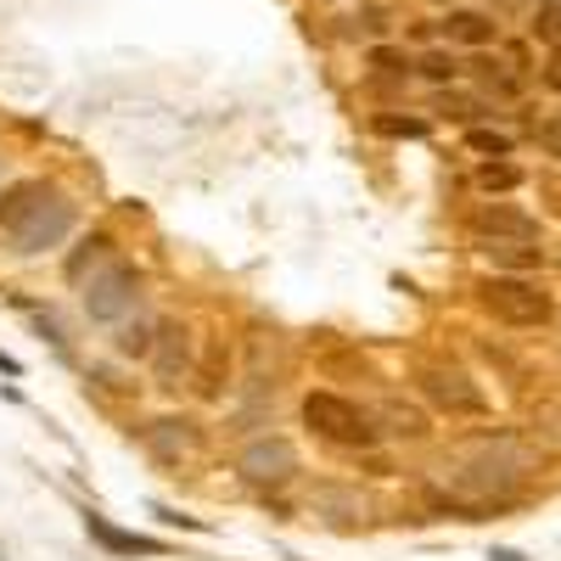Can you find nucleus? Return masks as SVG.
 Instances as JSON below:
<instances>
[{"mask_svg": "<svg viewBox=\"0 0 561 561\" xmlns=\"http://www.w3.org/2000/svg\"><path fill=\"white\" fill-rule=\"evenodd\" d=\"M523 466H528V455L511 444V438H500V444H489L478 460L455 466V472H449V494H455L460 511H478V505L505 500L511 489H517V483H523Z\"/></svg>", "mask_w": 561, "mask_h": 561, "instance_id": "f257e3e1", "label": "nucleus"}, {"mask_svg": "<svg viewBox=\"0 0 561 561\" xmlns=\"http://www.w3.org/2000/svg\"><path fill=\"white\" fill-rule=\"evenodd\" d=\"M304 427L320 433L325 444H343V449H370L382 438V427L370 421V410H359L343 393H325V388L304 399Z\"/></svg>", "mask_w": 561, "mask_h": 561, "instance_id": "f03ea898", "label": "nucleus"}, {"mask_svg": "<svg viewBox=\"0 0 561 561\" xmlns=\"http://www.w3.org/2000/svg\"><path fill=\"white\" fill-rule=\"evenodd\" d=\"M478 309H489V314L505 320V325H545V320L556 314V298L539 287V280L505 270V275L478 280Z\"/></svg>", "mask_w": 561, "mask_h": 561, "instance_id": "7ed1b4c3", "label": "nucleus"}, {"mask_svg": "<svg viewBox=\"0 0 561 561\" xmlns=\"http://www.w3.org/2000/svg\"><path fill=\"white\" fill-rule=\"evenodd\" d=\"M140 304V270L135 264H102L96 275H90V287H84V314L96 320V325H118L129 320Z\"/></svg>", "mask_w": 561, "mask_h": 561, "instance_id": "20e7f679", "label": "nucleus"}, {"mask_svg": "<svg viewBox=\"0 0 561 561\" xmlns=\"http://www.w3.org/2000/svg\"><path fill=\"white\" fill-rule=\"evenodd\" d=\"M415 388H421V399H427L433 410H444V415H483L489 410V393L466 377L460 365H421L415 370Z\"/></svg>", "mask_w": 561, "mask_h": 561, "instance_id": "39448f33", "label": "nucleus"}, {"mask_svg": "<svg viewBox=\"0 0 561 561\" xmlns=\"http://www.w3.org/2000/svg\"><path fill=\"white\" fill-rule=\"evenodd\" d=\"M237 478L253 483V489H280V483H293V478H298V444H293V438H275V433L242 444Z\"/></svg>", "mask_w": 561, "mask_h": 561, "instance_id": "423d86ee", "label": "nucleus"}, {"mask_svg": "<svg viewBox=\"0 0 561 561\" xmlns=\"http://www.w3.org/2000/svg\"><path fill=\"white\" fill-rule=\"evenodd\" d=\"M68 230H73V203H68L62 192H51V197H45V203L12 230V253H18V259H34V253H45V248H62Z\"/></svg>", "mask_w": 561, "mask_h": 561, "instance_id": "0eeeda50", "label": "nucleus"}, {"mask_svg": "<svg viewBox=\"0 0 561 561\" xmlns=\"http://www.w3.org/2000/svg\"><path fill=\"white\" fill-rule=\"evenodd\" d=\"M472 237L478 242H539V219L511 203H489L472 214Z\"/></svg>", "mask_w": 561, "mask_h": 561, "instance_id": "6e6552de", "label": "nucleus"}, {"mask_svg": "<svg viewBox=\"0 0 561 561\" xmlns=\"http://www.w3.org/2000/svg\"><path fill=\"white\" fill-rule=\"evenodd\" d=\"M438 34H444L449 45H466V51H489V45H500V23H494V12H483V7H449V12L438 18Z\"/></svg>", "mask_w": 561, "mask_h": 561, "instance_id": "1a4fd4ad", "label": "nucleus"}, {"mask_svg": "<svg viewBox=\"0 0 561 561\" xmlns=\"http://www.w3.org/2000/svg\"><path fill=\"white\" fill-rule=\"evenodd\" d=\"M152 370H158V388H180L192 377V332H185V325H158Z\"/></svg>", "mask_w": 561, "mask_h": 561, "instance_id": "9d476101", "label": "nucleus"}, {"mask_svg": "<svg viewBox=\"0 0 561 561\" xmlns=\"http://www.w3.org/2000/svg\"><path fill=\"white\" fill-rule=\"evenodd\" d=\"M57 192V185L51 180H12L7 185V192H0V230H7V237H12V230L45 203V197H51Z\"/></svg>", "mask_w": 561, "mask_h": 561, "instance_id": "9b49d317", "label": "nucleus"}, {"mask_svg": "<svg viewBox=\"0 0 561 561\" xmlns=\"http://www.w3.org/2000/svg\"><path fill=\"white\" fill-rule=\"evenodd\" d=\"M370 421H382L388 438H427V433H433L427 410H421V404H404V399H382L377 410H370Z\"/></svg>", "mask_w": 561, "mask_h": 561, "instance_id": "f8f14e48", "label": "nucleus"}, {"mask_svg": "<svg viewBox=\"0 0 561 561\" xmlns=\"http://www.w3.org/2000/svg\"><path fill=\"white\" fill-rule=\"evenodd\" d=\"M84 528H90V539H96V545H107L113 556H163V539H147V534H124V528H113L107 517H84Z\"/></svg>", "mask_w": 561, "mask_h": 561, "instance_id": "ddd939ff", "label": "nucleus"}, {"mask_svg": "<svg viewBox=\"0 0 561 561\" xmlns=\"http://www.w3.org/2000/svg\"><path fill=\"white\" fill-rule=\"evenodd\" d=\"M147 444H152V455L174 460V455H185V449L197 444V433H192V421H152V427H147Z\"/></svg>", "mask_w": 561, "mask_h": 561, "instance_id": "4468645a", "label": "nucleus"}, {"mask_svg": "<svg viewBox=\"0 0 561 561\" xmlns=\"http://www.w3.org/2000/svg\"><path fill=\"white\" fill-rule=\"evenodd\" d=\"M365 68H370V73H382V79H410V73H415V57L399 51V45H388V39H370Z\"/></svg>", "mask_w": 561, "mask_h": 561, "instance_id": "2eb2a0df", "label": "nucleus"}, {"mask_svg": "<svg viewBox=\"0 0 561 561\" xmlns=\"http://www.w3.org/2000/svg\"><path fill=\"white\" fill-rule=\"evenodd\" d=\"M107 253H113V237H107V230H90V237L68 253V280H84V270H96V264H107Z\"/></svg>", "mask_w": 561, "mask_h": 561, "instance_id": "dca6fc26", "label": "nucleus"}, {"mask_svg": "<svg viewBox=\"0 0 561 561\" xmlns=\"http://www.w3.org/2000/svg\"><path fill=\"white\" fill-rule=\"evenodd\" d=\"M483 253L494 264H505V270H517V275H528V270L545 264V248H534V242H483Z\"/></svg>", "mask_w": 561, "mask_h": 561, "instance_id": "f3484780", "label": "nucleus"}, {"mask_svg": "<svg viewBox=\"0 0 561 561\" xmlns=\"http://www.w3.org/2000/svg\"><path fill=\"white\" fill-rule=\"evenodd\" d=\"M415 73L433 79V84H460V57L449 51V45H427V51L415 57Z\"/></svg>", "mask_w": 561, "mask_h": 561, "instance_id": "a211bd4d", "label": "nucleus"}, {"mask_svg": "<svg viewBox=\"0 0 561 561\" xmlns=\"http://www.w3.org/2000/svg\"><path fill=\"white\" fill-rule=\"evenodd\" d=\"M444 96H438V107H444V118H455V124H478L483 113H489V102L483 96H466L460 84H438Z\"/></svg>", "mask_w": 561, "mask_h": 561, "instance_id": "6ab92c4d", "label": "nucleus"}, {"mask_svg": "<svg viewBox=\"0 0 561 561\" xmlns=\"http://www.w3.org/2000/svg\"><path fill=\"white\" fill-rule=\"evenodd\" d=\"M152 348H158V325L152 320H135V325L118 332V354L124 359H152Z\"/></svg>", "mask_w": 561, "mask_h": 561, "instance_id": "aec40b11", "label": "nucleus"}, {"mask_svg": "<svg viewBox=\"0 0 561 561\" xmlns=\"http://www.w3.org/2000/svg\"><path fill=\"white\" fill-rule=\"evenodd\" d=\"M466 152H478V158H511V135L472 124V129H466Z\"/></svg>", "mask_w": 561, "mask_h": 561, "instance_id": "412c9836", "label": "nucleus"}, {"mask_svg": "<svg viewBox=\"0 0 561 561\" xmlns=\"http://www.w3.org/2000/svg\"><path fill=\"white\" fill-rule=\"evenodd\" d=\"M478 185H483V192H517V185H523V169L505 163V158H489V163L478 169Z\"/></svg>", "mask_w": 561, "mask_h": 561, "instance_id": "4be33fe9", "label": "nucleus"}, {"mask_svg": "<svg viewBox=\"0 0 561 561\" xmlns=\"http://www.w3.org/2000/svg\"><path fill=\"white\" fill-rule=\"evenodd\" d=\"M472 68H478L483 90H494V96H517V90H523V84H517V73H505V62H483V57H478Z\"/></svg>", "mask_w": 561, "mask_h": 561, "instance_id": "5701e85b", "label": "nucleus"}, {"mask_svg": "<svg viewBox=\"0 0 561 561\" xmlns=\"http://www.w3.org/2000/svg\"><path fill=\"white\" fill-rule=\"evenodd\" d=\"M377 129L393 135V140H421V135H427V118H393V113H382Z\"/></svg>", "mask_w": 561, "mask_h": 561, "instance_id": "b1692460", "label": "nucleus"}, {"mask_svg": "<svg viewBox=\"0 0 561 561\" xmlns=\"http://www.w3.org/2000/svg\"><path fill=\"white\" fill-rule=\"evenodd\" d=\"M534 39L561 45V7H539V12H534Z\"/></svg>", "mask_w": 561, "mask_h": 561, "instance_id": "393cba45", "label": "nucleus"}, {"mask_svg": "<svg viewBox=\"0 0 561 561\" xmlns=\"http://www.w3.org/2000/svg\"><path fill=\"white\" fill-rule=\"evenodd\" d=\"M354 23H359L370 39H382V34H388V12H382V7H359V12H354Z\"/></svg>", "mask_w": 561, "mask_h": 561, "instance_id": "a878e982", "label": "nucleus"}, {"mask_svg": "<svg viewBox=\"0 0 561 561\" xmlns=\"http://www.w3.org/2000/svg\"><path fill=\"white\" fill-rule=\"evenodd\" d=\"M534 140L550 152V158H561V118H545L539 129H534Z\"/></svg>", "mask_w": 561, "mask_h": 561, "instance_id": "bb28decb", "label": "nucleus"}, {"mask_svg": "<svg viewBox=\"0 0 561 561\" xmlns=\"http://www.w3.org/2000/svg\"><path fill=\"white\" fill-rule=\"evenodd\" d=\"M539 79H545V90H561V45H550V57H545Z\"/></svg>", "mask_w": 561, "mask_h": 561, "instance_id": "cd10ccee", "label": "nucleus"}, {"mask_svg": "<svg viewBox=\"0 0 561 561\" xmlns=\"http://www.w3.org/2000/svg\"><path fill=\"white\" fill-rule=\"evenodd\" d=\"M0 377H23V365H18L7 348H0Z\"/></svg>", "mask_w": 561, "mask_h": 561, "instance_id": "c85d7f7f", "label": "nucleus"}, {"mask_svg": "<svg viewBox=\"0 0 561 561\" xmlns=\"http://www.w3.org/2000/svg\"><path fill=\"white\" fill-rule=\"evenodd\" d=\"M489 561H528V556H523V550H494Z\"/></svg>", "mask_w": 561, "mask_h": 561, "instance_id": "c756f323", "label": "nucleus"}, {"mask_svg": "<svg viewBox=\"0 0 561 561\" xmlns=\"http://www.w3.org/2000/svg\"><path fill=\"white\" fill-rule=\"evenodd\" d=\"M539 7H561V0H539Z\"/></svg>", "mask_w": 561, "mask_h": 561, "instance_id": "7c9ffc66", "label": "nucleus"}]
</instances>
